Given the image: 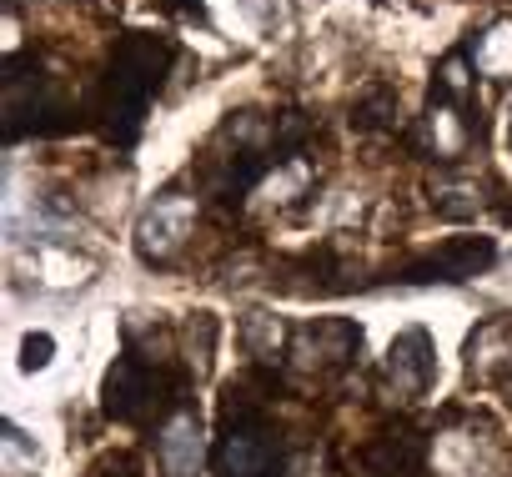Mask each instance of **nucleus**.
I'll use <instances>...</instances> for the list:
<instances>
[{
    "label": "nucleus",
    "instance_id": "ddd939ff",
    "mask_svg": "<svg viewBox=\"0 0 512 477\" xmlns=\"http://www.w3.org/2000/svg\"><path fill=\"white\" fill-rule=\"evenodd\" d=\"M166 6H191V0H166Z\"/></svg>",
    "mask_w": 512,
    "mask_h": 477
},
{
    "label": "nucleus",
    "instance_id": "f257e3e1",
    "mask_svg": "<svg viewBox=\"0 0 512 477\" xmlns=\"http://www.w3.org/2000/svg\"><path fill=\"white\" fill-rule=\"evenodd\" d=\"M166 61H171V46L156 41V36H141V31H131L121 41V51L111 56L106 91H101V121H106V136L116 146H131L136 141L141 116H146L151 96L161 91Z\"/></svg>",
    "mask_w": 512,
    "mask_h": 477
},
{
    "label": "nucleus",
    "instance_id": "f03ea898",
    "mask_svg": "<svg viewBox=\"0 0 512 477\" xmlns=\"http://www.w3.org/2000/svg\"><path fill=\"white\" fill-rule=\"evenodd\" d=\"M277 457H282L277 427L256 412L251 402H226L221 437L211 447L216 477H272L277 472Z\"/></svg>",
    "mask_w": 512,
    "mask_h": 477
},
{
    "label": "nucleus",
    "instance_id": "f8f14e48",
    "mask_svg": "<svg viewBox=\"0 0 512 477\" xmlns=\"http://www.w3.org/2000/svg\"><path fill=\"white\" fill-rule=\"evenodd\" d=\"M51 347H56V342H51L46 332H41V337H26V357H21V362H26V372L46 367V362H51Z\"/></svg>",
    "mask_w": 512,
    "mask_h": 477
},
{
    "label": "nucleus",
    "instance_id": "0eeeda50",
    "mask_svg": "<svg viewBox=\"0 0 512 477\" xmlns=\"http://www.w3.org/2000/svg\"><path fill=\"white\" fill-rule=\"evenodd\" d=\"M492 262V242L487 236H467V242H452L442 252H427L407 267V282H467Z\"/></svg>",
    "mask_w": 512,
    "mask_h": 477
},
{
    "label": "nucleus",
    "instance_id": "423d86ee",
    "mask_svg": "<svg viewBox=\"0 0 512 477\" xmlns=\"http://www.w3.org/2000/svg\"><path fill=\"white\" fill-rule=\"evenodd\" d=\"M437 377V352H432V337L422 327H407L397 332L392 352H387V382L402 392V397H422Z\"/></svg>",
    "mask_w": 512,
    "mask_h": 477
},
{
    "label": "nucleus",
    "instance_id": "39448f33",
    "mask_svg": "<svg viewBox=\"0 0 512 477\" xmlns=\"http://www.w3.org/2000/svg\"><path fill=\"white\" fill-rule=\"evenodd\" d=\"M357 352H362V327H352L342 317H317V322L297 327L287 342V357L302 372H342Z\"/></svg>",
    "mask_w": 512,
    "mask_h": 477
},
{
    "label": "nucleus",
    "instance_id": "9b49d317",
    "mask_svg": "<svg viewBox=\"0 0 512 477\" xmlns=\"http://www.w3.org/2000/svg\"><path fill=\"white\" fill-rule=\"evenodd\" d=\"M246 352H251V357H277V352H282V327H277V317H267V312H251V317H246Z\"/></svg>",
    "mask_w": 512,
    "mask_h": 477
},
{
    "label": "nucleus",
    "instance_id": "1a4fd4ad",
    "mask_svg": "<svg viewBox=\"0 0 512 477\" xmlns=\"http://www.w3.org/2000/svg\"><path fill=\"white\" fill-rule=\"evenodd\" d=\"M422 452H427V437H417L412 427H392V432H382V437L367 447V462H372V472H382V477H402V472H412V467L422 462Z\"/></svg>",
    "mask_w": 512,
    "mask_h": 477
},
{
    "label": "nucleus",
    "instance_id": "6e6552de",
    "mask_svg": "<svg viewBox=\"0 0 512 477\" xmlns=\"http://www.w3.org/2000/svg\"><path fill=\"white\" fill-rule=\"evenodd\" d=\"M156 462L166 477H196L201 467V417L191 407H176L156 432Z\"/></svg>",
    "mask_w": 512,
    "mask_h": 477
},
{
    "label": "nucleus",
    "instance_id": "7ed1b4c3",
    "mask_svg": "<svg viewBox=\"0 0 512 477\" xmlns=\"http://www.w3.org/2000/svg\"><path fill=\"white\" fill-rule=\"evenodd\" d=\"M101 392H106V412L121 417V422H141V417H151L156 407L171 402L166 367L151 362V357H141V352L116 357L111 372H106V387H101Z\"/></svg>",
    "mask_w": 512,
    "mask_h": 477
},
{
    "label": "nucleus",
    "instance_id": "9d476101",
    "mask_svg": "<svg viewBox=\"0 0 512 477\" xmlns=\"http://www.w3.org/2000/svg\"><path fill=\"white\" fill-rule=\"evenodd\" d=\"M472 66L482 76H512V21H497L472 41Z\"/></svg>",
    "mask_w": 512,
    "mask_h": 477
},
{
    "label": "nucleus",
    "instance_id": "20e7f679",
    "mask_svg": "<svg viewBox=\"0 0 512 477\" xmlns=\"http://www.w3.org/2000/svg\"><path fill=\"white\" fill-rule=\"evenodd\" d=\"M191 226H196V201L191 196H176V191L171 196H156L141 211V221H136V252H141V262L166 267L186 247Z\"/></svg>",
    "mask_w": 512,
    "mask_h": 477
}]
</instances>
